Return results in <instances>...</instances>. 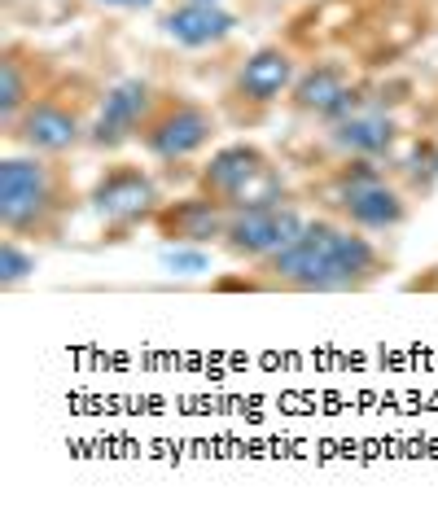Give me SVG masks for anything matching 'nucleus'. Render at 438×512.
Here are the masks:
<instances>
[{"instance_id":"obj_12","label":"nucleus","mask_w":438,"mask_h":512,"mask_svg":"<svg viewBox=\"0 0 438 512\" xmlns=\"http://www.w3.org/2000/svg\"><path fill=\"white\" fill-rule=\"evenodd\" d=\"M224 228H228V211L215 197H206L202 189L167 197V202L158 206L154 224H149V232H154L163 246H184V250H215Z\"/></svg>"},{"instance_id":"obj_7","label":"nucleus","mask_w":438,"mask_h":512,"mask_svg":"<svg viewBox=\"0 0 438 512\" xmlns=\"http://www.w3.org/2000/svg\"><path fill=\"white\" fill-rule=\"evenodd\" d=\"M167 202L163 176L154 171V162L141 158H106L97 167V176L88 184V215L97 219L106 241H128L141 228L154 224L158 206Z\"/></svg>"},{"instance_id":"obj_4","label":"nucleus","mask_w":438,"mask_h":512,"mask_svg":"<svg viewBox=\"0 0 438 512\" xmlns=\"http://www.w3.org/2000/svg\"><path fill=\"white\" fill-rule=\"evenodd\" d=\"M106 84L92 79L88 71H62L49 88L18 114L14 127H5L9 149H31V154H53V158H75L79 149H88L92 114Z\"/></svg>"},{"instance_id":"obj_6","label":"nucleus","mask_w":438,"mask_h":512,"mask_svg":"<svg viewBox=\"0 0 438 512\" xmlns=\"http://www.w3.org/2000/svg\"><path fill=\"white\" fill-rule=\"evenodd\" d=\"M224 114L211 101H198L180 88H167L163 101L154 106L149 123L136 136L145 162H154L163 176H176V167H198V162L219 145Z\"/></svg>"},{"instance_id":"obj_5","label":"nucleus","mask_w":438,"mask_h":512,"mask_svg":"<svg viewBox=\"0 0 438 512\" xmlns=\"http://www.w3.org/2000/svg\"><path fill=\"white\" fill-rule=\"evenodd\" d=\"M193 189L215 197L224 211H246V206H268L281 197H294L298 184H290L281 158L259 141H224L198 162Z\"/></svg>"},{"instance_id":"obj_10","label":"nucleus","mask_w":438,"mask_h":512,"mask_svg":"<svg viewBox=\"0 0 438 512\" xmlns=\"http://www.w3.org/2000/svg\"><path fill=\"white\" fill-rule=\"evenodd\" d=\"M325 145V162H342V158H368V162H395L399 149L408 145V127L399 119V106L390 101H373V106H360L342 119H333L325 127H311ZM320 162V167H325Z\"/></svg>"},{"instance_id":"obj_8","label":"nucleus","mask_w":438,"mask_h":512,"mask_svg":"<svg viewBox=\"0 0 438 512\" xmlns=\"http://www.w3.org/2000/svg\"><path fill=\"white\" fill-rule=\"evenodd\" d=\"M298 71H303V62H298V53L290 44L268 40V44H259V49H250L237 62V71L228 75L224 97H219L224 123H233V127L263 123L276 106H285Z\"/></svg>"},{"instance_id":"obj_17","label":"nucleus","mask_w":438,"mask_h":512,"mask_svg":"<svg viewBox=\"0 0 438 512\" xmlns=\"http://www.w3.org/2000/svg\"><path fill=\"white\" fill-rule=\"evenodd\" d=\"M101 9H119V14H141V9H154L158 0H97Z\"/></svg>"},{"instance_id":"obj_13","label":"nucleus","mask_w":438,"mask_h":512,"mask_svg":"<svg viewBox=\"0 0 438 512\" xmlns=\"http://www.w3.org/2000/svg\"><path fill=\"white\" fill-rule=\"evenodd\" d=\"M237 27L241 14H233L228 5H215V0H171L158 14V36L184 53L224 49L237 36Z\"/></svg>"},{"instance_id":"obj_2","label":"nucleus","mask_w":438,"mask_h":512,"mask_svg":"<svg viewBox=\"0 0 438 512\" xmlns=\"http://www.w3.org/2000/svg\"><path fill=\"white\" fill-rule=\"evenodd\" d=\"M88 211V189L75 176V158L9 149L0 158V232L31 246H62L75 215Z\"/></svg>"},{"instance_id":"obj_15","label":"nucleus","mask_w":438,"mask_h":512,"mask_svg":"<svg viewBox=\"0 0 438 512\" xmlns=\"http://www.w3.org/2000/svg\"><path fill=\"white\" fill-rule=\"evenodd\" d=\"M36 267H40V246L0 232V294H18L36 276Z\"/></svg>"},{"instance_id":"obj_18","label":"nucleus","mask_w":438,"mask_h":512,"mask_svg":"<svg viewBox=\"0 0 438 512\" xmlns=\"http://www.w3.org/2000/svg\"><path fill=\"white\" fill-rule=\"evenodd\" d=\"M272 5H290V0H272Z\"/></svg>"},{"instance_id":"obj_9","label":"nucleus","mask_w":438,"mask_h":512,"mask_svg":"<svg viewBox=\"0 0 438 512\" xmlns=\"http://www.w3.org/2000/svg\"><path fill=\"white\" fill-rule=\"evenodd\" d=\"M307 202L303 197H281V202H268V206H246V211H228V228L219 237V254L237 267H250V263H263L272 259L281 246H290L298 237V228L307 224Z\"/></svg>"},{"instance_id":"obj_14","label":"nucleus","mask_w":438,"mask_h":512,"mask_svg":"<svg viewBox=\"0 0 438 512\" xmlns=\"http://www.w3.org/2000/svg\"><path fill=\"white\" fill-rule=\"evenodd\" d=\"M62 75V66L49 53H40L27 40H5L0 49V132L18 123V114L40 97L53 79Z\"/></svg>"},{"instance_id":"obj_16","label":"nucleus","mask_w":438,"mask_h":512,"mask_svg":"<svg viewBox=\"0 0 438 512\" xmlns=\"http://www.w3.org/2000/svg\"><path fill=\"white\" fill-rule=\"evenodd\" d=\"M403 294H438V259L430 267H421V276H408Z\"/></svg>"},{"instance_id":"obj_1","label":"nucleus","mask_w":438,"mask_h":512,"mask_svg":"<svg viewBox=\"0 0 438 512\" xmlns=\"http://www.w3.org/2000/svg\"><path fill=\"white\" fill-rule=\"evenodd\" d=\"M395 272V259L382 246V237L342 224L325 211H311L290 246H281L272 259L250 263L241 272H228L211 281L219 294H368Z\"/></svg>"},{"instance_id":"obj_19","label":"nucleus","mask_w":438,"mask_h":512,"mask_svg":"<svg viewBox=\"0 0 438 512\" xmlns=\"http://www.w3.org/2000/svg\"><path fill=\"white\" fill-rule=\"evenodd\" d=\"M215 5H224V0H215Z\"/></svg>"},{"instance_id":"obj_11","label":"nucleus","mask_w":438,"mask_h":512,"mask_svg":"<svg viewBox=\"0 0 438 512\" xmlns=\"http://www.w3.org/2000/svg\"><path fill=\"white\" fill-rule=\"evenodd\" d=\"M163 84L145 75H128V79H114L106 84L97 101V114H92V132H88V154H101V158H114L119 149L136 145L141 127L149 123L154 106L163 101Z\"/></svg>"},{"instance_id":"obj_3","label":"nucleus","mask_w":438,"mask_h":512,"mask_svg":"<svg viewBox=\"0 0 438 512\" xmlns=\"http://www.w3.org/2000/svg\"><path fill=\"white\" fill-rule=\"evenodd\" d=\"M298 197L368 237H395L417 215V197L408 193V184L386 162L368 158H342L316 167V176L298 184Z\"/></svg>"}]
</instances>
